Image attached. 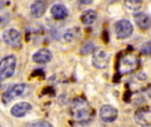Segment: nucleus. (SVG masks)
<instances>
[{
  "label": "nucleus",
  "instance_id": "1",
  "mask_svg": "<svg viewBox=\"0 0 151 127\" xmlns=\"http://www.w3.org/2000/svg\"><path fill=\"white\" fill-rule=\"evenodd\" d=\"M70 112L72 118L78 122L87 121L90 118L92 114V110L89 106V103L85 98L78 97L75 98L70 108Z\"/></svg>",
  "mask_w": 151,
  "mask_h": 127
},
{
  "label": "nucleus",
  "instance_id": "2",
  "mask_svg": "<svg viewBox=\"0 0 151 127\" xmlns=\"http://www.w3.org/2000/svg\"><path fill=\"white\" fill-rule=\"evenodd\" d=\"M139 66V58L134 53H126L120 57L118 71L120 75H127L137 70Z\"/></svg>",
  "mask_w": 151,
  "mask_h": 127
},
{
  "label": "nucleus",
  "instance_id": "3",
  "mask_svg": "<svg viewBox=\"0 0 151 127\" xmlns=\"http://www.w3.org/2000/svg\"><path fill=\"white\" fill-rule=\"evenodd\" d=\"M15 67L16 57L13 55L7 56L0 61V84L4 80L13 75Z\"/></svg>",
  "mask_w": 151,
  "mask_h": 127
},
{
  "label": "nucleus",
  "instance_id": "4",
  "mask_svg": "<svg viewBox=\"0 0 151 127\" xmlns=\"http://www.w3.org/2000/svg\"><path fill=\"white\" fill-rule=\"evenodd\" d=\"M3 39L9 46L19 49L22 46V41H21V34L20 33L13 28L7 29L3 34Z\"/></svg>",
  "mask_w": 151,
  "mask_h": 127
},
{
  "label": "nucleus",
  "instance_id": "5",
  "mask_svg": "<svg viewBox=\"0 0 151 127\" xmlns=\"http://www.w3.org/2000/svg\"><path fill=\"white\" fill-rule=\"evenodd\" d=\"M111 57L104 50H95L93 55V65L98 69H104L110 64Z\"/></svg>",
  "mask_w": 151,
  "mask_h": 127
},
{
  "label": "nucleus",
  "instance_id": "6",
  "mask_svg": "<svg viewBox=\"0 0 151 127\" xmlns=\"http://www.w3.org/2000/svg\"><path fill=\"white\" fill-rule=\"evenodd\" d=\"M134 31L133 25L128 20H120L115 25V32L117 37L119 39H127L129 38Z\"/></svg>",
  "mask_w": 151,
  "mask_h": 127
},
{
  "label": "nucleus",
  "instance_id": "7",
  "mask_svg": "<svg viewBox=\"0 0 151 127\" xmlns=\"http://www.w3.org/2000/svg\"><path fill=\"white\" fill-rule=\"evenodd\" d=\"M135 123L141 126H151V107H143L135 111Z\"/></svg>",
  "mask_w": 151,
  "mask_h": 127
},
{
  "label": "nucleus",
  "instance_id": "8",
  "mask_svg": "<svg viewBox=\"0 0 151 127\" xmlns=\"http://www.w3.org/2000/svg\"><path fill=\"white\" fill-rule=\"evenodd\" d=\"M26 85L25 84H15L9 88V89L3 95L2 102L4 104L10 103L14 98L21 95L25 90Z\"/></svg>",
  "mask_w": 151,
  "mask_h": 127
},
{
  "label": "nucleus",
  "instance_id": "9",
  "mask_svg": "<svg viewBox=\"0 0 151 127\" xmlns=\"http://www.w3.org/2000/svg\"><path fill=\"white\" fill-rule=\"evenodd\" d=\"M119 111L111 105H104L100 110V118L105 123H111L117 119Z\"/></svg>",
  "mask_w": 151,
  "mask_h": 127
},
{
  "label": "nucleus",
  "instance_id": "10",
  "mask_svg": "<svg viewBox=\"0 0 151 127\" xmlns=\"http://www.w3.org/2000/svg\"><path fill=\"white\" fill-rule=\"evenodd\" d=\"M47 9V4L43 0H36L35 1L30 8L31 15L33 18L38 19L41 18L46 11Z\"/></svg>",
  "mask_w": 151,
  "mask_h": 127
},
{
  "label": "nucleus",
  "instance_id": "11",
  "mask_svg": "<svg viewBox=\"0 0 151 127\" xmlns=\"http://www.w3.org/2000/svg\"><path fill=\"white\" fill-rule=\"evenodd\" d=\"M32 106L28 103H19L15 104L12 109H11V113L13 117L15 118H22L24 117L29 110H31Z\"/></svg>",
  "mask_w": 151,
  "mask_h": 127
},
{
  "label": "nucleus",
  "instance_id": "12",
  "mask_svg": "<svg viewBox=\"0 0 151 127\" xmlns=\"http://www.w3.org/2000/svg\"><path fill=\"white\" fill-rule=\"evenodd\" d=\"M52 58L51 52L47 49H41L33 55V61L36 64H46Z\"/></svg>",
  "mask_w": 151,
  "mask_h": 127
},
{
  "label": "nucleus",
  "instance_id": "13",
  "mask_svg": "<svg viewBox=\"0 0 151 127\" xmlns=\"http://www.w3.org/2000/svg\"><path fill=\"white\" fill-rule=\"evenodd\" d=\"M134 19L137 26L145 30L149 29L151 27V19L150 17L143 12H137L134 15Z\"/></svg>",
  "mask_w": 151,
  "mask_h": 127
},
{
  "label": "nucleus",
  "instance_id": "14",
  "mask_svg": "<svg viewBox=\"0 0 151 127\" xmlns=\"http://www.w3.org/2000/svg\"><path fill=\"white\" fill-rule=\"evenodd\" d=\"M50 12H51V15L53 16V18L56 19H58V20L65 19L68 14L66 8L62 4L53 5L50 9Z\"/></svg>",
  "mask_w": 151,
  "mask_h": 127
},
{
  "label": "nucleus",
  "instance_id": "15",
  "mask_svg": "<svg viewBox=\"0 0 151 127\" xmlns=\"http://www.w3.org/2000/svg\"><path fill=\"white\" fill-rule=\"evenodd\" d=\"M81 19L83 24L85 25H90L94 23L96 19V12L93 10H88L84 11L81 17Z\"/></svg>",
  "mask_w": 151,
  "mask_h": 127
},
{
  "label": "nucleus",
  "instance_id": "16",
  "mask_svg": "<svg viewBox=\"0 0 151 127\" xmlns=\"http://www.w3.org/2000/svg\"><path fill=\"white\" fill-rule=\"evenodd\" d=\"M143 0H125L126 6L133 11L139 10L142 5Z\"/></svg>",
  "mask_w": 151,
  "mask_h": 127
},
{
  "label": "nucleus",
  "instance_id": "17",
  "mask_svg": "<svg viewBox=\"0 0 151 127\" xmlns=\"http://www.w3.org/2000/svg\"><path fill=\"white\" fill-rule=\"evenodd\" d=\"M95 50H96V49H95V46L93 45V43L88 42V43H86V44L81 48V52L82 55H88V54L94 53Z\"/></svg>",
  "mask_w": 151,
  "mask_h": 127
},
{
  "label": "nucleus",
  "instance_id": "18",
  "mask_svg": "<svg viewBox=\"0 0 151 127\" xmlns=\"http://www.w3.org/2000/svg\"><path fill=\"white\" fill-rule=\"evenodd\" d=\"M141 51L143 55L146 56H151V42H147L142 44L141 48Z\"/></svg>",
  "mask_w": 151,
  "mask_h": 127
},
{
  "label": "nucleus",
  "instance_id": "19",
  "mask_svg": "<svg viewBox=\"0 0 151 127\" xmlns=\"http://www.w3.org/2000/svg\"><path fill=\"white\" fill-rule=\"evenodd\" d=\"M28 126H33V127H50L52 126L51 124H50L49 122L47 121H44V120H39L37 122H33V123H29L27 124Z\"/></svg>",
  "mask_w": 151,
  "mask_h": 127
},
{
  "label": "nucleus",
  "instance_id": "20",
  "mask_svg": "<svg viewBox=\"0 0 151 127\" xmlns=\"http://www.w3.org/2000/svg\"><path fill=\"white\" fill-rule=\"evenodd\" d=\"M75 34H76V33L74 32V30H73V29H72V30L67 31V32L65 34L64 37H65V41H67V42H72V41L74 39Z\"/></svg>",
  "mask_w": 151,
  "mask_h": 127
},
{
  "label": "nucleus",
  "instance_id": "21",
  "mask_svg": "<svg viewBox=\"0 0 151 127\" xmlns=\"http://www.w3.org/2000/svg\"><path fill=\"white\" fill-rule=\"evenodd\" d=\"M80 2L84 4H90L93 3V0H80Z\"/></svg>",
  "mask_w": 151,
  "mask_h": 127
},
{
  "label": "nucleus",
  "instance_id": "22",
  "mask_svg": "<svg viewBox=\"0 0 151 127\" xmlns=\"http://www.w3.org/2000/svg\"><path fill=\"white\" fill-rule=\"evenodd\" d=\"M4 5V0H0V9L3 8Z\"/></svg>",
  "mask_w": 151,
  "mask_h": 127
},
{
  "label": "nucleus",
  "instance_id": "23",
  "mask_svg": "<svg viewBox=\"0 0 151 127\" xmlns=\"http://www.w3.org/2000/svg\"></svg>",
  "mask_w": 151,
  "mask_h": 127
}]
</instances>
